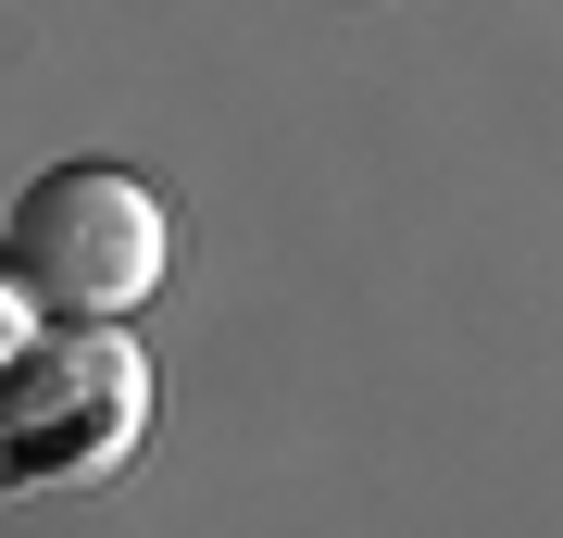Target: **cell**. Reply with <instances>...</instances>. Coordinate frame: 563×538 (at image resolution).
I'll list each match as a JSON object with an SVG mask.
<instances>
[{
  "mask_svg": "<svg viewBox=\"0 0 563 538\" xmlns=\"http://www.w3.org/2000/svg\"><path fill=\"white\" fill-rule=\"evenodd\" d=\"M163 251H176L163 239V200L125 163H63V176H38L13 200V239H0L13 288L51 326H125L163 288Z\"/></svg>",
  "mask_w": 563,
  "mask_h": 538,
  "instance_id": "obj_1",
  "label": "cell"
},
{
  "mask_svg": "<svg viewBox=\"0 0 563 538\" xmlns=\"http://www.w3.org/2000/svg\"><path fill=\"white\" fill-rule=\"evenodd\" d=\"M139 414H151V363L113 326L25 339V363L0 376V476H101L125 463Z\"/></svg>",
  "mask_w": 563,
  "mask_h": 538,
  "instance_id": "obj_2",
  "label": "cell"
},
{
  "mask_svg": "<svg viewBox=\"0 0 563 538\" xmlns=\"http://www.w3.org/2000/svg\"><path fill=\"white\" fill-rule=\"evenodd\" d=\"M25 326H38V300H25V288H13V263H0V376L25 363Z\"/></svg>",
  "mask_w": 563,
  "mask_h": 538,
  "instance_id": "obj_3",
  "label": "cell"
}]
</instances>
